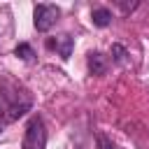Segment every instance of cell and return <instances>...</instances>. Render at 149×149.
<instances>
[{"mask_svg": "<svg viewBox=\"0 0 149 149\" xmlns=\"http://www.w3.org/2000/svg\"><path fill=\"white\" fill-rule=\"evenodd\" d=\"M47 47H49V49H56V51L61 54V58H70L74 42H72V37H70V35H58V37L47 40Z\"/></svg>", "mask_w": 149, "mask_h": 149, "instance_id": "3", "label": "cell"}, {"mask_svg": "<svg viewBox=\"0 0 149 149\" xmlns=\"http://www.w3.org/2000/svg\"><path fill=\"white\" fill-rule=\"evenodd\" d=\"M91 21H93L98 28H105V26L112 23V12H109L107 7H95V9L91 12Z\"/></svg>", "mask_w": 149, "mask_h": 149, "instance_id": "5", "label": "cell"}, {"mask_svg": "<svg viewBox=\"0 0 149 149\" xmlns=\"http://www.w3.org/2000/svg\"><path fill=\"white\" fill-rule=\"evenodd\" d=\"M58 16H61V9H58L56 5L42 2V5H37L35 12H33V23H35V28H37L40 33H47V30L58 21Z\"/></svg>", "mask_w": 149, "mask_h": 149, "instance_id": "2", "label": "cell"}, {"mask_svg": "<svg viewBox=\"0 0 149 149\" xmlns=\"http://www.w3.org/2000/svg\"><path fill=\"white\" fill-rule=\"evenodd\" d=\"M23 149H47V128L40 116H30L23 135Z\"/></svg>", "mask_w": 149, "mask_h": 149, "instance_id": "1", "label": "cell"}, {"mask_svg": "<svg viewBox=\"0 0 149 149\" xmlns=\"http://www.w3.org/2000/svg\"><path fill=\"white\" fill-rule=\"evenodd\" d=\"M112 54H114V61H116V63H123V61H126V49H123L121 44H114V47H112Z\"/></svg>", "mask_w": 149, "mask_h": 149, "instance_id": "7", "label": "cell"}, {"mask_svg": "<svg viewBox=\"0 0 149 149\" xmlns=\"http://www.w3.org/2000/svg\"><path fill=\"white\" fill-rule=\"evenodd\" d=\"M88 70H91V74H105L107 72V58L100 51H91L88 54Z\"/></svg>", "mask_w": 149, "mask_h": 149, "instance_id": "4", "label": "cell"}, {"mask_svg": "<svg viewBox=\"0 0 149 149\" xmlns=\"http://www.w3.org/2000/svg\"><path fill=\"white\" fill-rule=\"evenodd\" d=\"M14 54H16L21 61H26V63H33V61H35V51H33V47L26 44V42H21V44L14 49Z\"/></svg>", "mask_w": 149, "mask_h": 149, "instance_id": "6", "label": "cell"}, {"mask_svg": "<svg viewBox=\"0 0 149 149\" xmlns=\"http://www.w3.org/2000/svg\"><path fill=\"white\" fill-rule=\"evenodd\" d=\"M95 142H98V149H116V147H114V142H112L107 135H98V140H95Z\"/></svg>", "mask_w": 149, "mask_h": 149, "instance_id": "8", "label": "cell"}, {"mask_svg": "<svg viewBox=\"0 0 149 149\" xmlns=\"http://www.w3.org/2000/svg\"><path fill=\"white\" fill-rule=\"evenodd\" d=\"M5 123H7V121H5V109H2V107H0V130H2V128H5Z\"/></svg>", "mask_w": 149, "mask_h": 149, "instance_id": "9", "label": "cell"}]
</instances>
